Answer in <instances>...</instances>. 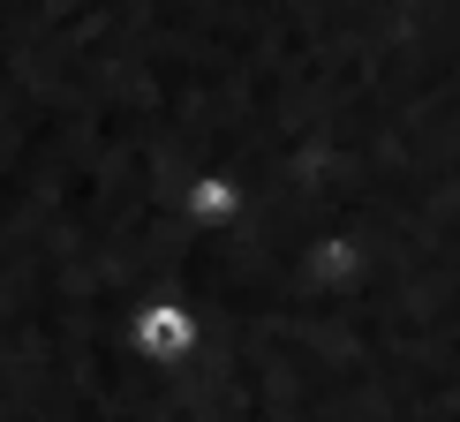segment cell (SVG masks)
Segmentation results:
<instances>
[{"instance_id": "cell-1", "label": "cell", "mask_w": 460, "mask_h": 422, "mask_svg": "<svg viewBox=\"0 0 460 422\" xmlns=\"http://www.w3.org/2000/svg\"><path fill=\"white\" fill-rule=\"evenodd\" d=\"M137 347L144 355H159V362H174V355H189L197 347V317L181 310V302H137Z\"/></svg>"}, {"instance_id": "cell-2", "label": "cell", "mask_w": 460, "mask_h": 422, "mask_svg": "<svg viewBox=\"0 0 460 422\" xmlns=\"http://www.w3.org/2000/svg\"><path fill=\"white\" fill-rule=\"evenodd\" d=\"M181 211H189V226L212 234V226H226L242 211V189L226 181V174H197V181H189V197H181Z\"/></svg>"}]
</instances>
